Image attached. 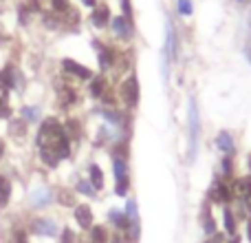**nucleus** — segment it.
<instances>
[{
    "mask_svg": "<svg viewBox=\"0 0 251 243\" xmlns=\"http://www.w3.org/2000/svg\"><path fill=\"white\" fill-rule=\"evenodd\" d=\"M245 56H247V60L251 62V47H247V49H245Z\"/></svg>",
    "mask_w": 251,
    "mask_h": 243,
    "instance_id": "obj_39",
    "label": "nucleus"
},
{
    "mask_svg": "<svg viewBox=\"0 0 251 243\" xmlns=\"http://www.w3.org/2000/svg\"><path fill=\"white\" fill-rule=\"evenodd\" d=\"M95 49H97V53H100V66H101V71L115 66V62H117V51H115V49L106 47V44H101V42H95Z\"/></svg>",
    "mask_w": 251,
    "mask_h": 243,
    "instance_id": "obj_13",
    "label": "nucleus"
},
{
    "mask_svg": "<svg viewBox=\"0 0 251 243\" xmlns=\"http://www.w3.org/2000/svg\"><path fill=\"white\" fill-rule=\"evenodd\" d=\"M38 148L40 157L49 168H55L60 159H66L71 155V139L66 137L64 128L55 118H49L42 122L38 130Z\"/></svg>",
    "mask_w": 251,
    "mask_h": 243,
    "instance_id": "obj_1",
    "label": "nucleus"
},
{
    "mask_svg": "<svg viewBox=\"0 0 251 243\" xmlns=\"http://www.w3.org/2000/svg\"><path fill=\"white\" fill-rule=\"evenodd\" d=\"M247 168H249V173H247V175H251V152L247 155Z\"/></svg>",
    "mask_w": 251,
    "mask_h": 243,
    "instance_id": "obj_38",
    "label": "nucleus"
},
{
    "mask_svg": "<svg viewBox=\"0 0 251 243\" xmlns=\"http://www.w3.org/2000/svg\"><path fill=\"white\" fill-rule=\"evenodd\" d=\"M110 29H113V33L117 35L119 40L128 42V40H132V35H134V22L128 20V18H124V16H115L113 20H110Z\"/></svg>",
    "mask_w": 251,
    "mask_h": 243,
    "instance_id": "obj_7",
    "label": "nucleus"
},
{
    "mask_svg": "<svg viewBox=\"0 0 251 243\" xmlns=\"http://www.w3.org/2000/svg\"><path fill=\"white\" fill-rule=\"evenodd\" d=\"M62 243H73V239H75V235H73V230H69V228H66L64 232H62Z\"/></svg>",
    "mask_w": 251,
    "mask_h": 243,
    "instance_id": "obj_34",
    "label": "nucleus"
},
{
    "mask_svg": "<svg viewBox=\"0 0 251 243\" xmlns=\"http://www.w3.org/2000/svg\"><path fill=\"white\" fill-rule=\"evenodd\" d=\"M236 2H251V0H236Z\"/></svg>",
    "mask_w": 251,
    "mask_h": 243,
    "instance_id": "obj_42",
    "label": "nucleus"
},
{
    "mask_svg": "<svg viewBox=\"0 0 251 243\" xmlns=\"http://www.w3.org/2000/svg\"><path fill=\"white\" fill-rule=\"evenodd\" d=\"M205 199H207L212 206L214 204H216V206H234L236 199H234V190H231L229 179H223V177L214 179V183L209 186Z\"/></svg>",
    "mask_w": 251,
    "mask_h": 243,
    "instance_id": "obj_3",
    "label": "nucleus"
},
{
    "mask_svg": "<svg viewBox=\"0 0 251 243\" xmlns=\"http://www.w3.org/2000/svg\"><path fill=\"white\" fill-rule=\"evenodd\" d=\"M214 146L218 148V152L225 157H236L238 155V142H236L234 133L227 128H221L214 137Z\"/></svg>",
    "mask_w": 251,
    "mask_h": 243,
    "instance_id": "obj_6",
    "label": "nucleus"
},
{
    "mask_svg": "<svg viewBox=\"0 0 251 243\" xmlns=\"http://www.w3.org/2000/svg\"><path fill=\"white\" fill-rule=\"evenodd\" d=\"M108 93V82H106L104 75H93L91 80V95L97 97V100H101V97Z\"/></svg>",
    "mask_w": 251,
    "mask_h": 243,
    "instance_id": "obj_17",
    "label": "nucleus"
},
{
    "mask_svg": "<svg viewBox=\"0 0 251 243\" xmlns=\"http://www.w3.org/2000/svg\"><path fill=\"white\" fill-rule=\"evenodd\" d=\"M22 115H25V120L33 122V120H38L40 109H33V106H26V109H22Z\"/></svg>",
    "mask_w": 251,
    "mask_h": 243,
    "instance_id": "obj_32",
    "label": "nucleus"
},
{
    "mask_svg": "<svg viewBox=\"0 0 251 243\" xmlns=\"http://www.w3.org/2000/svg\"><path fill=\"white\" fill-rule=\"evenodd\" d=\"M113 175H115V195L128 197L130 190V166L126 157L113 155Z\"/></svg>",
    "mask_w": 251,
    "mask_h": 243,
    "instance_id": "obj_4",
    "label": "nucleus"
},
{
    "mask_svg": "<svg viewBox=\"0 0 251 243\" xmlns=\"http://www.w3.org/2000/svg\"><path fill=\"white\" fill-rule=\"evenodd\" d=\"M245 223H247V239L251 241V219H249V221H245Z\"/></svg>",
    "mask_w": 251,
    "mask_h": 243,
    "instance_id": "obj_37",
    "label": "nucleus"
},
{
    "mask_svg": "<svg viewBox=\"0 0 251 243\" xmlns=\"http://www.w3.org/2000/svg\"><path fill=\"white\" fill-rule=\"evenodd\" d=\"M16 243H26L25 232H16Z\"/></svg>",
    "mask_w": 251,
    "mask_h": 243,
    "instance_id": "obj_36",
    "label": "nucleus"
},
{
    "mask_svg": "<svg viewBox=\"0 0 251 243\" xmlns=\"http://www.w3.org/2000/svg\"><path fill=\"white\" fill-rule=\"evenodd\" d=\"M9 89L0 84V118H11V106H9Z\"/></svg>",
    "mask_w": 251,
    "mask_h": 243,
    "instance_id": "obj_23",
    "label": "nucleus"
},
{
    "mask_svg": "<svg viewBox=\"0 0 251 243\" xmlns=\"http://www.w3.org/2000/svg\"><path fill=\"white\" fill-rule=\"evenodd\" d=\"M51 4H53V11H57V13H66L71 9L69 0H51Z\"/></svg>",
    "mask_w": 251,
    "mask_h": 243,
    "instance_id": "obj_31",
    "label": "nucleus"
},
{
    "mask_svg": "<svg viewBox=\"0 0 251 243\" xmlns=\"http://www.w3.org/2000/svg\"><path fill=\"white\" fill-rule=\"evenodd\" d=\"M9 197H11V183L4 177H0V208L9 204Z\"/></svg>",
    "mask_w": 251,
    "mask_h": 243,
    "instance_id": "obj_26",
    "label": "nucleus"
},
{
    "mask_svg": "<svg viewBox=\"0 0 251 243\" xmlns=\"http://www.w3.org/2000/svg\"><path fill=\"white\" fill-rule=\"evenodd\" d=\"M110 243H132V239H130V235L126 230H115L110 235Z\"/></svg>",
    "mask_w": 251,
    "mask_h": 243,
    "instance_id": "obj_29",
    "label": "nucleus"
},
{
    "mask_svg": "<svg viewBox=\"0 0 251 243\" xmlns=\"http://www.w3.org/2000/svg\"><path fill=\"white\" fill-rule=\"evenodd\" d=\"M110 20H113V16H110L108 4H95V7H93L91 22H93L95 29H104V27H108Z\"/></svg>",
    "mask_w": 251,
    "mask_h": 243,
    "instance_id": "obj_12",
    "label": "nucleus"
},
{
    "mask_svg": "<svg viewBox=\"0 0 251 243\" xmlns=\"http://www.w3.org/2000/svg\"><path fill=\"white\" fill-rule=\"evenodd\" d=\"M221 221H223V232H225L227 237L238 235V217H236V213H234L231 206H223Z\"/></svg>",
    "mask_w": 251,
    "mask_h": 243,
    "instance_id": "obj_10",
    "label": "nucleus"
},
{
    "mask_svg": "<svg viewBox=\"0 0 251 243\" xmlns=\"http://www.w3.org/2000/svg\"><path fill=\"white\" fill-rule=\"evenodd\" d=\"M108 221L115 226V230H126L130 235V219L126 217V213L124 210H117V208H113L108 213Z\"/></svg>",
    "mask_w": 251,
    "mask_h": 243,
    "instance_id": "obj_15",
    "label": "nucleus"
},
{
    "mask_svg": "<svg viewBox=\"0 0 251 243\" xmlns=\"http://www.w3.org/2000/svg\"><path fill=\"white\" fill-rule=\"evenodd\" d=\"M221 177L223 179H234V168H236V157H221Z\"/></svg>",
    "mask_w": 251,
    "mask_h": 243,
    "instance_id": "obj_20",
    "label": "nucleus"
},
{
    "mask_svg": "<svg viewBox=\"0 0 251 243\" xmlns=\"http://www.w3.org/2000/svg\"><path fill=\"white\" fill-rule=\"evenodd\" d=\"M62 69H64V73L73 75V78H77V80H93V71L88 69V66L79 64V62H75V60H69V58L62 62Z\"/></svg>",
    "mask_w": 251,
    "mask_h": 243,
    "instance_id": "obj_11",
    "label": "nucleus"
},
{
    "mask_svg": "<svg viewBox=\"0 0 251 243\" xmlns=\"http://www.w3.org/2000/svg\"><path fill=\"white\" fill-rule=\"evenodd\" d=\"M18 75H20V73H18L11 64L4 66L2 73H0V84H2V87H7V89H16L18 82H20V78H18Z\"/></svg>",
    "mask_w": 251,
    "mask_h": 243,
    "instance_id": "obj_18",
    "label": "nucleus"
},
{
    "mask_svg": "<svg viewBox=\"0 0 251 243\" xmlns=\"http://www.w3.org/2000/svg\"><path fill=\"white\" fill-rule=\"evenodd\" d=\"M185 126H187V152L185 159L187 164H194L199 157V146H201V111H199V102L194 95H190L187 100V115H185Z\"/></svg>",
    "mask_w": 251,
    "mask_h": 243,
    "instance_id": "obj_2",
    "label": "nucleus"
},
{
    "mask_svg": "<svg viewBox=\"0 0 251 243\" xmlns=\"http://www.w3.org/2000/svg\"><path fill=\"white\" fill-rule=\"evenodd\" d=\"M231 190H234L236 201H249L251 199V175H240V177L229 179Z\"/></svg>",
    "mask_w": 251,
    "mask_h": 243,
    "instance_id": "obj_9",
    "label": "nucleus"
},
{
    "mask_svg": "<svg viewBox=\"0 0 251 243\" xmlns=\"http://www.w3.org/2000/svg\"><path fill=\"white\" fill-rule=\"evenodd\" d=\"M227 243H243V237H240V232H238V235H234V237H227Z\"/></svg>",
    "mask_w": 251,
    "mask_h": 243,
    "instance_id": "obj_35",
    "label": "nucleus"
},
{
    "mask_svg": "<svg viewBox=\"0 0 251 243\" xmlns=\"http://www.w3.org/2000/svg\"><path fill=\"white\" fill-rule=\"evenodd\" d=\"M122 2V16L132 20V7H130V0H119Z\"/></svg>",
    "mask_w": 251,
    "mask_h": 243,
    "instance_id": "obj_33",
    "label": "nucleus"
},
{
    "mask_svg": "<svg viewBox=\"0 0 251 243\" xmlns=\"http://www.w3.org/2000/svg\"><path fill=\"white\" fill-rule=\"evenodd\" d=\"M57 97H60V104L62 106H71L75 100H77L75 91H73V89H69V87H60V93H57Z\"/></svg>",
    "mask_w": 251,
    "mask_h": 243,
    "instance_id": "obj_24",
    "label": "nucleus"
},
{
    "mask_svg": "<svg viewBox=\"0 0 251 243\" xmlns=\"http://www.w3.org/2000/svg\"><path fill=\"white\" fill-rule=\"evenodd\" d=\"M201 228H203L207 239L218 232V223H216V219H214L212 204H209L207 199H203V206H201Z\"/></svg>",
    "mask_w": 251,
    "mask_h": 243,
    "instance_id": "obj_8",
    "label": "nucleus"
},
{
    "mask_svg": "<svg viewBox=\"0 0 251 243\" xmlns=\"http://www.w3.org/2000/svg\"><path fill=\"white\" fill-rule=\"evenodd\" d=\"M33 230L42 237H55L57 226L51 221V219H35L33 221Z\"/></svg>",
    "mask_w": 251,
    "mask_h": 243,
    "instance_id": "obj_19",
    "label": "nucleus"
},
{
    "mask_svg": "<svg viewBox=\"0 0 251 243\" xmlns=\"http://www.w3.org/2000/svg\"><path fill=\"white\" fill-rule=\"evenodd\" d=\"M53 199L51 190L49 188H35L33 192H31V206H35V208H44V206H49Z\"/></svg>",
    "mask_w": 251,
    "mask_h": 243,
    "instance_id": "obj_16",
    "label": "nucleus"
},
{
    "mask_svg": "<svg viewBox=\"0 0 251 243\" xmlns=\"http://www.w3.org/2000/svg\"><path fill=\"white\" fill-rule=\"evenodd\" d=\"M84 4H88V7H95L97 2H95V0H84Z\"/></svg>",
    "mask_w": 251,
    "mask_h": 243,
    "instance_id": "obj_40",
    "label": "nucleus"
},
{
    "mask_svg": "<svg viewBox=\"0 0 251 243\" xmlns=\"http://www.w3.org/2000/svg\"><path fill=\"white\" fill-rule=\"evenodd\" d=\"M88 241L91 243H108L110 241V235L104 226H93L91 228V235H88Z\"/></svg>",
    "mask_w": 251,
    "mask_h": 243,
    "instance_id": "obj_22",
    "label": "nucleus"
},
{
    "mask_svg": "<svg viewBox=\"0 0 251 243\" xmlns=\"http://www.w3.org/2000/svg\"><path fill=\"white\" fill-rule=\"evenodd\" d=\"M88 175H91V186L95 188V190H101L104 188V173H101V168L97 164H91V168H88Z\"/></svg>",
    "mask_w": 251,
    "mask_h": 243,
    "instance_id": "obj_21",
    "label": "nucleus"
},
{
    "mask_svg": "<svg viewBox=\"0 0 251 243\" xmlns=\"http://www.w3.org/2000/svg\"><path fill=\"white\" fill-rule=\"evenodd\" d=\"M9 133H11L13 137H22V135L26 133V128H25V120H13L11 124H9Z\"/></svg>",
    "mask_w": 251,
    "mask_h": 243,
    "instance_id": "obj_28",
    "label": "nucleus"
},
{
    "mask_svg": "<svg viewBox=\"0 0 251 243\" xmlns=\"http://www.w3.org/2000/svg\"><path fill=\"white\" fill-rule=\"evenodd\" d=\"M176 13L181 18H190L194 13V2L192 0H176Z\"/></svg>",
    "mask_w": 251,
    "mask_h": 243,
    "instance_id": "obj_25",
    "label": "nucleus"
},
{
    "mask_svg": "<svg viewBox=\"0 0 251 243\" xmlns=\"http://www.w3.org/2000/svg\"><path fill=\"white\" fill-rule=\"evenodd\" d=\"M77 190L82 192V195H88V197H95V195H97V190L91 186V182H86V179L77 182Z\"/></svg>",
    "mask_w": 251,
    "mask_h": 243,
    "instance_id": "obj_30",
    "label": "nucleus"
},
{
    "mask_svg": "<svg viewBox=\"0 0 251 243\" xmlns=\"http://www.w3.org/2000/svg\"><path fill=\"white\" fill-rule=\"evenodd\" d=\"M75 221L82 230H91L93 228V210L88 204H79L75 206Z\"/></svg>",
    "mask_w": 251,
    "mask_h": 243,
    "instance_id": "obj_14",
    "label": "nucleus"
},
{
    "mask_svg": "<svg viewBox=\"0 0 251 243\" xmlns=\"http://www.w3.org/2000/svg\"><path fill=\"white\" fill-rule=\"evenodd\" d=\"M119 97L124 100V104L128 109H134L139 104V97H141V87H139L137 75H128L119 87Z\"/></svg>",
    "mask_w": 251,
    "mask_h": 243,
    "instance_id": "obj_5",
    "label": "nucleus"
},
{
    "mask_svg": "<svg viewBox=\"0 0 251 243\" xmlns=\"http://www.w3.org/2000/svg\"><path fill=\"white\" fill-rule=\"evenodd\" d=\"M57 201H60V206H75V195L69 188H60L57 190Z\"/></svg>",
    "mask_w": 251,
    "mask_h": 243,
    "instance_id": "obj_27",
    "label": "nucleus"
},
{
    "mask_svg": "<svg viewBox=\"0 0 251 243\" xmlns=\"http://www.w3.org/2000/svg\"><path fill=\"white\" fill-rule=\"evenodd\" d=\"M2 155H4V144L0 142V157H2Z\"/></svg>",
    "mask_w": 251,
    "mask_h": 243,
    "instance_id": "obj_41",
    "label": "nucleus"
},
{
    "mask_svg": "<svg viewBox=\"0 0 251 243\" xmlns=\"http://www.w3.org/2000/svg\"><path fill=\"white\" fill-rule=\"evenodd\" d=\"M203 243H212V241H209V239H207V241H203Z\"/></svg>",
    "mask_w": 251,
    "mask_h": 243,
    "instance_id": "obj_43",
    "label": "nucleus"
}]
</instances>
